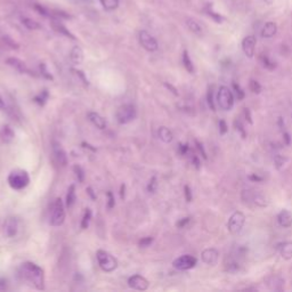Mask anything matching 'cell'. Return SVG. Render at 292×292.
<instances>
[{"label": "cell", "mask_w": 292, "mask_h": 292, "mask_svg": "<svg viewBox=\"0 0 292 292\" xmlns=\"http://www.w3.org/2000/svg\"><path fill=\"white\" fill-rule=\"evenodd\" d=\"M266 285L272 291H282L284 289V278L278 275H270L265 278Z\"/></svg>", "instance_id": "13"}, {"label": "cell", "mask_w": 292, "mask_h": 292, "mask_svg": "<svg viewBox=\"0 0 292 292\" xmlns=\"http://www.w3.org/2000/svg\"><path fill=\"white\" fill-rule=\"evenodd\" d=\"M235 127H236V130L240 131V134H241L242 138H246L247 132H246V130H244L243 124H242L241 121H240V120H236V121H235Z\"/></svg>", "instance_id": "44"}, {"label": "cell", "mask_w": 292, "mask_h": 292, "mask_svg": "<svg viewBox=\"0 0 292 292\" xmlns=\"http://www.w3.org/2000/svg\"><path fill=\"white\" fill-rule=\"evenodd\" d=\"M70 58H71V62L75 64V65H80V64H83L85 59V55H84V50L81 49V47L79 46L73 47L70 53Z\"/></svg>", "instance_id": "19"}, {"label": "cell", "mask_w": 292, "mask_h": 292, "mask_svg": "<svg viewBox=\"0 0 292 292\" xmlns=\"http://www.w3.org/2000/svg\"><path fill=\"white\" fill-rule=\"evenodd\" d=\"M201 258H202V261L204 264H207L209 266H214L217 265L219 260V251L213 248H208L201 253Z\"/></svg>", "instance_id": "12"}, {"label": "cell", "mask_w": 292, "mask_h": 292, "mask_svg": "<svg viewBox=\"0 0 292 292\" xmlns=\"http://www.w3.org/2000/svg\"><path fill=\"white\" fill-rule=\"evenodd\" d=\"M197 259L191 255H183L173 261V266L178 270H188L195 267Z\"/></svg>", "instance_id": "8"}, {"label": "cell", "mask_w": 292, "mask_h": 292, "mask_svg": "<svg viewBox=\"0 0 292 292\" xmlns=\"http://www.w3.org/2000/svg\"><path fill=\"white\" fill-rule=\"evenodd\" d=\"M15 138V132L12 129L10 124H4L0 128V140L4 144H10Z\"/></svg>", "instance_id": "15"}, {"label": "cell", "mask_w": 292, "mask_h": 292, "mask_svg": "<svg viewBox=\"0 0 292 292\" xmlns=\"http://www.w3.org/2000/svg\"><path fill=\"white\" fill-rule=\"evenodd\" d=\"M3 109H5V103H4L3 98L0 97V110H3Z\"/></svg>", "instance_id": "59"}, {"label": "cell", "mask_w": 292, "mask_h": 292, "mask_svg": "<svg viewBox=\"0 0 292 292\" xmlns=\"http://www.w3.org/2000/svg\"><path fill=\"white\" fill-rule=\"evenodd\" d=\"M183 65L184 67L186 68V71L188 73H191V75H193V73L195 72V68H194V64H193L192 62V59L190 57V55H188V51L187 50H184L183 51Z\"/></svg>", "instance_id": "27"}, {"label": "cell", "mask_w": 292, "mask_h": 292, "mask_svg": "<svg viewBox=\"0 0 292 292\" xmlns=\"http://www.w3.org/2000/svg\"><path fill=\"white\" fill-rule=\"evenodd\" d=\"M195 144H196V148H197V150H199L200 153L202 154L203 159H205V160H207V153H205V151H204V149H203V145L201 144L199 140H195Z\"/></svg>", "instance_id": "50"}, {"label": "cell", "mask_w": 292, "mask_h": 292, "mask_svg": "<svg viewBox=\"0 0 292 292\" xmlns=\"http://www.w3.org/2000/svg\"><path fill=\"white\" fill-rule=\"evenodd\" d=\"M277 32V25L274 22H267L265 25L263 30H261V37L263 38H272L276 34Z\"/></svg>", "instance_id": "23"}, {"label": "cell", "mask_w": 292, "mask_h": 292, "mask_svg": "<svg viewBox=\"0 0 292 292\" xmlns=\"http://www.w3.org/2000/svg\"><path fill=\"white\" fill-rule=\"evenodd\" d=\"M165 86H166V87H167V88H168V89H170V90H171V93H173V94H174V95H176V96H178L177 89H176V88L174 87V86H171V85H170V84H168V83H165Z\"/></svg>", "instance_id": "55"}, {"label": "cell", "mask_w": 292, "mask_h": 292, "mask_svg": "<svg viewBox=\"0 0 292 292\" xmlns=\"http://www.w3.org/2000/svg\"><path fill=\"white\" fill-rule=\"evenodd\" d=\"M88 120L94 124V126L98 128V129H101V130L106 129V127H107L106 120L103 118L101 114H98L97 112H89L88 113Z\"/></svg>", "instance_id": "17"}, {"label": "cell", "mask_w": 292, "mask_h": 292, "mask_svg": "<svg viewBox=\"0 0 292 292\" xmlns=\"http://www.w3.org/2000/svg\"><path fill=\"white\" fill-rule=\"evenodd\" d=\"M283 139H284L286 145H290L291 144V138H290V134H289V132L283 131Z\"/></svg>", "instance_id": "53"}, {"label": "cell", "mask_w": 292, "mask_h": 292, "mask_svg": "<svg viewBox=\"0 0 292 292\" xmlns=\"http://www.w3.org/2000/svg\"><path fill=\"white\" fill-rule=\"evenodd\" d=\"M17 274L25 284L37 290H45V272L39 265L27 261L20 266Z\"/></svg>", "instance_id": "1"}, {"label": "cell", "mask_w": 292, "mask_h": 292, "mask_svg": "<svg viewBox=\"0 0 292 292\" xmlns=\"http://www.w3.org/2000/svg\"><path fill=\"white\" fill-rule=\"evenodd\" d=\"M73 173L76 174V177H77V179H78L79 183H84V180H85V171H84L83 168H81L80 166L76 165L75 167H73Z\"/></svg>", "instance_id": "36"}, {"label": "cell", "mask_w": 292, "mask_h": 292, "mask_svg": "<svg viewBox=\"0 0 292 292\" xmlns=\"http://www.w3.org/2000/svg\"><path fill=\"white\" fill-rule=\"evenodd\" d=\"M53 152H54L55 158L57 159L59 165L65 167L67 165V156H66V152L64 151L62 146L57 143H54Z\"/></svg>", "instance_id": "18"}, {"label": "cell", "mask_w": 292, "mask_h": 292, "mask_svg": "<svg viewBox=\"0 0 292 292\" xmlns=\"http://www.w3.org/2000/svg\"><path fill=\"white\" fill-rule=\"evenodd\" d=\"M40 71H41V75L45 77L46 79H48V80H53V76L50 75V73L47 71V68H46V65L44 63H41L40 64Z\"/></svg>", "instance_id": "45"}, {"label": "cell", "mask_w": 292, "mask_h": 292, "mask_svg": "<svg viewBox=\"0 0 292 292\" xmlns=\"http://www.w3.org/2000/svg\"><path fill=\"white\" fill-rule=\"evenodd\" d=\"M277 223L281 227L289 229V227L292 226V212L286 209L281 210L277 214Z\"/></svg>", "instance_id": "16"}, {"label": "cell", "mask_w": 292, "mask_h": 292, "mask_svg": "<svg viewBox=\"0 0 292 292\" xmlns=\"http://www.w3.org/2000/svg\"><path fill=\"white\" fill-rule=\"evenodd\" d=\"M128 285H129L131 289L137 291H145L149 289L150 283L144 276L136 274V275H132L128 278Z\"/></svg>", "instance_id": "10"}, {"label": "cell", "mask_w": 292, "mask_h": 292, "mask_svg": "<svg viewBox=\"0 0 292 292\" xmlns=\"http://www.w3.org/2000/svg\"><path fill=\"white\" fill-rule=\"evenodd\" d=\"M256 44H257L256 37L248 36L244 38L242 41V49L247 57L249 58L253 57V55H255V50H256Z\"/></svg>", "instance_id": "14"}, {"label": "cell", "mask_w": 292, "mask_h": 292, "mask_svg": "<svg viewBox=\"0 0 292 292\" xmlns=\"http://www.w3.org/2000/svg\"><path fill=\"white\" fill-rule=\"evenodd\" d=\"M34 8H36V11H38L40 13L41 15H44V16H47V11L45 10L44 7L40 6V5H34Z\"/></svg>", "instance_id": "54"}, {"label": "cell", "mask_w": 292, "mask_h": 292, "mask_svg": "<svg viewBox=\"0 0 292 292\" xmlns=\"http://www.w3.org/2000/svg\"><path fill=\"white\" fill-rule=\"evenodd\" d=\"M7 290V284L5 281L0 280V291H6Z\"/></svg>", "instance_id": "57"}, {"label": "cell", "mask_w": 292, "mask_h": 292, "mask_svg": "<svg viewBox=\"0 0 292 292\" xmlns=\"http://www.w3.org/2000/svg\"><path fill=\"white\" fill-rule=\"evenodd\" d=\"M65 221V207L61 197L55 199L53 207L50 211V225L51 226H61Z\"/></svg>", "instance_id": "4"}, {"label": "cell", "mask_w": 292, "mask_h": 292, "mask_svg": "<svg viewBox=\"0 0 292 292\" xmlns=\"http://www.w3.org/2000/svg\"><path fill=\"white\" fill-rule=\"evenodd\" d=\"M3 41H4V44L7 45L8 47H11V48H13V49H17V48H19V45H17L14 40L11 39L10 37H4L3 38Z\"/></svg>", "instance_id": "43"}, {"label": "cell", "mask_w": 292, "mask_h": 292, "mask_svg": "<svg viewBox=\"0 0 292 292\" xmlns=\"http://www.w3.org/2000/svg\"><path fill=\"white\" fill-rule=\"evenodd\" d=\"M48 97H49V94L47 90H42V92L40 94H38V95L33 98V101L37 103V104H39V105H45V103L47 102V100H48Z\"/></svg>", "instance_id": "32"}, {"label": "cell", "mask_w": 292, "mask_h": 292, "mask_svg": "<svg viewBox=\"0 0 292 292\" xmlns=\"http://www.w3.org/2000/svg\"><path fill=\"white\" fill-rule=\"evenodd\" d=\"M6 62H7L8 65L14 67L15 70H17L20 73H29L30 72L28 66H27V64H25L23 61H21V59H19V58L10 57V58H7Z\"/></svg>", "instance_id": "20"}, {"label": "cell", "mask_w": 292, "mask_h": 292, "mask_svg": "<svg viewBox=\"0 0 292 292\" xmlns=\"http://www.w3.org/2000/svg\"><path fill=\"white\" fill-rule=\"evenodd\" d=\"M158 135H159V138H160L163 143H171L174 139V134L173 131H171L169 128H167L165 126H162L159 128L158 130Z\"/></svg>", "instance_id": "22"}, {"label": "cell", "mask_w": 292, "mask_h": 292, "mask_svg": "<svg viewBox=\"0 0 292 292\" xmlns=\"http://www.w3.org/2000/svg\"><path fill=\"white\" fill-rule=\"evenodd\" d=\"M178 150L182 156H186V154L190 152V146H188V144H179Z\"/></svg>", "instance_id": "48"}, {"label": "cell", "mask_w": 292, "mask_h": 292, "mask_svg": "<svg viewBox=\"0 0 292 292\" xmlns=\"http://www.w3.org/2000/svg\"><path fill=\"white\" fill-rule=\"evenodd\" d=\"M244 114H246V119L248 120L249 123L252 124V118H251V114H250V110L244 109Z\"/></svg>", "instance_id": "56"}, {"label": "cell", "mask_w": 292, "mask_h": 292, "mask_svg": "<svg viewBox=\"0 0 292 292\" xmlns=\"http://www.w3.org/2000/svg\"><path fill=\"white\" fill-rule=\"evenodd\" d=\"M90 219H92V210L86 209V211L84 213V217H83V221H81V229H83V230L88 229Z\"/></svg>", "instance_id": "33"}, {"label": "cell", "mask_w": 292, "mask_h": 292, "mask_svg": "<svg viewBox=\"0 0 292 292\" xmlns=\"http://www.w3.org/2000/svg\"><path fill=\"white\" fill-rule=\"evenodd\" d=\"M124 188H126V186L121 185V192H120V196H121V199H123L124 197Z\"/></svg>", "instance_id": "58"}, {"label": "cell", "mask_w": 292, "mask_h": 292, "mask_svg": "<svg viewBox=\"0 0 292 292\" xmlns=\"http://www.w3.org/2000/svg\"><path fill=\"white\" fill-rule=\"evenodd\" d=\"M190 221H191V218L190 217H185V218H182L180 219V221H178L177 222V227L178 229H184V227H185L188 223H190Z\"/></svg>", "instance_id": "49"}, {"label": "cell", "mask_w": 292, "mask_h": 292, "mask_svg": "<svg viewBox=\"0 0 292 292\" xmlns=\"http://www.w3.org/2000/svg\"><path fill=\"white\" fill-rule=\"evenodd\" d=\"M137 111L136 107L132 104H123L119 107L117 110V113H115V117L119 123L126 124L129 123L131 121H134L136 119Z\"/></svg>", "instance_id": "6"}, {"label": "cell", "mask_w": 292, "mask_h": 292, "mask_svg": "<svg viewBox=\"0 0 292 292\" xmlns=\"http://www.w3.org/2000/svg\"><path fill=\"white\" fill-rule=\"evenodd\" d=\"M8 184L15 191H21L23 188L27 187L30 183V176L25 170L19 169V170H14L12 171L8 176Z\"/></svg>", "instance_id": "2"}, {"label": "cell", "mask_w": 292, "mask_h": 292, "mask_svg": "<svg viewBox=\"0 0 292 292\" xmlns=\"http://www.w3.org/2000/svg\"><path fill=\"white\" fill-rule=\"evenodd\" d=\"M138 39L141 47L145 50L148 51H156L159 48V45H158V41L156 38H154L152 34H150L148 31H145V30H141L138 34Z\"/></svg>", "instance_id": "9"}, {"label": "cell", "mask_w": 292, "mask_h": 292, "mask_svg": "<svg viewBox=\"0 0 292 292\" xmlns=\"http://www.w3.org/2000/svg\"><path fill=\"white\" fill-rule=\"evenodd\" d=\"M51 27L55 30V31L58 32V33H62L64 36L67 37V38H71V39H76V37L73 36V34L68 31V30L64 27V25L59 22L57 20H53L51 21Z\"/></svg>", "instance_id": "25"}, {"label": "cell", "mask_w": 292, "mask_h": 292, "mask_svg": "<svg viewBox=\"0 0 292 292\" xmlns=\"http://www.w3.org/2000/svg\"><path fill=\"white\" fill-rule=\"evenodd\" d=\"M249 179L250 180H253V182H263V177H259L258 175H256V174H252L249 176Z\"/></svg>", "instance_id": "51"}, {"label": "cell", "mask_w": 292, "mask_h": 292, "mask_svg": "<svg viewBox=\"0 0 292 292\" xmlns=\"http://www.w3.org/2000/svg\"><path fill=\"white\" fill-rule=\"evenodd\" d=\"M19 232V221L15 217H8L4 223V234L7 238H14Z\"/></svg>", "instance_id": "11"}, {"label": "cell", "mask_w": 292, "mask_h": 292, "mask_svg": "<svg viewBox=\"0 0 292 292\" xmlns=\"http://www.w3.org/2000/svg\"><path fill=\"white\" fill-rule=\"evenodd\" d=\"M207 102L208 105L211 111H216V106H214V96H213V87H210L208 89V94H207Z\"/></svg>", "instance_id": "35"}, {"label": "cell", "mask_w": 292, "mask_h": 292, "mask_svg": "<svg viewBox=\"0 0 292 292\" xmlns=\"http://www.w3.org/2000/svg\"><path fill=\"white\" fill-rule=\"evenodd\" d=\"M192 163H193V165L195 166V168H196V169H199V168H200L201 162H200V160H199V158H197L196 156H193V157H192Z\"/></svg>", "instance_id": "52"}, {"label": "cell", "mask_w": 292, "mask_h": 292, "mask_svg": "<svg viewBox=\"0 0 292 292\" xmlns=\"http://www.w3.org/2000/svg\"><path fill=\"white\" fill-rule=\"evenodd\" d=\"M265 2H266V3H267V4H268V5H270V4H272V3H273V0H265Z\"/></svg>", "instance_id": "60"}, {"label": "cell", "mask_w": 292, "mask_h": 292, "mask_svg": "<svg viewBox=\"0 0 292 292\" xmlns=\"http://www.w3.org/2000/svg\"><path fill=\"white\" fill-rule=\"evenodd\" d=\"M249 86H250V90L253 94H260L261 86L258 81L252 79V80H250V84H249Z\"/></svg>", "instance_id": "40"}, {"label": "cell", "mask_w": 292, "mask_h": 292, "mask_svg": "<svg viewBox=\"0 0 292 292\" xmlns=\"http://www.w3.org/2000/svg\"><path fill=\"white\" fill-rule=\"evenodd\" d=\"M207 13H208V15L211 16L217 23H222L223 21H224V19H223V16L221 14H217V13H214L212 11V6L210 5V4H208V6H207Z\"/></svg>", "instance_id": "37"}, {"label": "cell", "mask_w": 292, "mask_h": 292, "mask_svg": "<svg viewBox=\"0 0 292 292\" xmlns=\"http://www.w3.org/2000/svg\"><path fill=\"white\" fill-rule=\"evenodd\" d=\"M152 243H153V238H152V236H146V238H143L141 240H139L138 246L140 248H148V247L151 246Z\"/></svg>", "instance_id": "41"}, {"label": "cell", "mask_w": 292, "mask_h": 292, "mask_svg": "<svg viewBox=\"0 0 292 292\" xmlns=\"http://www.w3.org/2000/svg\"><path fill=\"white\" fill-rule=\"evenodd\" d=\"M107 197H109V201H107V207H109V209H112L114 207V204H115L113 193L111 192V191L107 192Z\"/></svg>", "instance_id": "47"}, {"label": "cell", "mask_w": 292, "mask_h": 292, "mask_svg": "<svg viewBox=\"0 0 292 292\" xmlns=\"http://www.w3.org/2000/svg\"><path fill=\"white\" fill-rule=\"evenodd\" d=\"M217 104L224 111H231L234 106V95L226 86H221L217 93Z\"/></svg>", "instance_id": "3"}, {"label": "cell", "mask_w": 292, "mask_h": 292, "mask_svg": "<svg viewBox=\"0 0 292 292\" xmlns=\"http://www.w3.org/2000/svg\"><path fill=\"white\" fill-rule=\"evenodd\" d=\"M286 162H287V158L281 156V154H277V156L274 157V163H275V167L277 170H281Z\"/></svg>", "instance_id": "34"}, {"label": "cell", "mask_w": 292, "mask_h": 292, "mask_svg": "<svg viewBox=\"0 0 292 292\" xmlns=\"http://www.w3.org/2000/svg\"><path fill=\"white\" fill-rule=\"evenodd\" d=\"M157 188H158V179H157L156 176H153L151 180H150L149 184H148V191L150 193H156Z\"/></svg>", "instance_id": "39"}, {"label": "cell", "mask_w": 292, "mask_h": 292, "mask_svg": "<svg viewBox=\"0 0 292 292\" xmlns=\"http://www.w3.org/2000/svg\"><path fill=\"white\" fill-rule=\"evenodd\" d=\"M278 251H280V255L284 260L292 259V241L283 242L278 247Z\"/></svg>", "instance_id": "21"}, {"label": "cell", "mask_w": 292, "mask_h": 292, "mask_svg": "<svg viewBox=\"0 0 292 292\" xmlns=\"http://www.w3.org/2000/svg\"><path fill=\"white\" fill-rule=\"evenodd\" d=\"M218 126H219V132H221V135H225L227 131H229V126H227V123L225 120H219L218 122Z\"/></svg>", "instance_id": "42"}, {"label": "cell", "mask_w": 292, "mask_h": 292, "mask_svg": "<svg viewBox=\"0 0 292 292\" xmlns=\"http://www.w3.org/2000/svg\"><path fill=\"white\" fill-rule=\"evenodd\" d=\"M260 61H261V63H263L264 67H266V68H267V70H269V71H273L274 68L276 67L275 62H273L272 59H270L266 54H261Z\"/></svg>", "instance_id": "29"}, {"label": "cell", "mask_w": 292, "mask_h": 292, "mask_svg": "<svg viewBox=\"0 0 292 292\" xmlns=\"http://www.w3.org/2000/svg\"><path fill=\"white\" fill-rule=\"evenodd\" d=\"M96 258L100 267L106 273L114 272L118 268V260L107 251L98 250L96 252Z\"/></svg>", "instance_id": "5"}, {"label": "cell", "mask_w": 292, "mask_h": 292, "mask_svg": "<svg viewBox=\"0 0 292 292\" xmlns=\"http://www.w3.org/2000/svg\"><path fill=\"white\" fill-rule=\"evenodd\" d=\"M22 23L27 29L29 30H38L40 29V25L36 21H33L32 19H29V17H23Z\"/></svg>", "instance_id": "31"}, {"label": "cell", "mask_w": 292, "mask_h": 292, "mask_svg": "<svg viewBox=\"0 0 292 292\" xmlns=\"http://www.w3.org/2000/svg\"><path fill=\"white\" fill-rule=\"evenodd\" d=\"M233 88L235 90V94H236V97H238L239 101H242L244 97H246V93H244V90L240 87L239 84H236L235 81L233 83Z\"/></svg>", "instance_id": "38"}, {"label": "cell", "mask_w": 292, "mask_h": 292, "mask_svg": "<svg viewBox=\"0 0 292 292\" xmlns=\"http://www.w3.org/2000/svg\"><path fill=\"white\" fill-rule=\"evenodd\" d=\"M251 203L257 205V207L265 208V207H267V205H268V201H267V199H266V197L263 194H261V193L255 192V193H253Z\"/></svg>", "instance_id": "26"}, {"label": "cell", "mask_w": 292, "mask_h": 292, "mask_svg": "<svg viewBox=\"0 0 292 292\" xmlns=\"http://www.w3.org/2000/svg\"><path fill=\"white\" fill-rule=\"evenodd\" d=\"M76 199H77V195H76V185L75 184H72L68 187L67 193H66V207L70 209L73 207V204L76 202Z\"/></svg>", "instance_id": "28"}, {"label": "cell", "mask_w": 292, "mask_h": 292, "mask_svg": "<svg viewBox=\"0 0 292 292\" xmlns=\"http://www.w3.org/2000/svg\"><path fill=\"white\" fill-rule=\"evenodd\" d=\"M244 223H246V216H244V213L241 211H235L234 213H232V216L229 219L227 229H229L231 234L236 235L242 231Z\"/></svg>", "instance_id": "7"}, {"label": "cell", "mask_w": 292, "mask_h": 292, "mask_svg": "<svg viewBox=\"0 0 292 292\" xmlns=\"http://www.w3.org/2000/svg\"><path fill=\"white\" fill-rule=\"evenodd\" d=\"M184 194H185V199L187 202H191L192 199H193V195H192V191L188 185L184 186Z\"/></svg>", "instance_id": "46"}, {"label": "cell", "mask_w": 292, "mask_h": 292, "mask_svg": "<svg viewBox=\"0 0 292 292\" xmlns=\"http://www.w3.org/2000/svg\"><path fill=\"white\" fill-rule=\"evenodd\" d=\"M186 27L188 28V30H190L191 32L196 34V36L201 37L203 34L202 27H201L200 23L197 22V21H195L194 19H187L186 20Z\"/></svg>", "instance_id": "24"}, {"label": "cell", "mask_w": 292, "mask_h": 292, "mask_svg": "<svg viewBox=\"0 0 292 292\" xmlns=\"http://www.w3.org/2000/svg\"><path fill=\"white\" fill-rule=\"evenodd\" d=\"M100 3L106 11H114L119 6V0H100Z\"/></svg>", "instance_id": "30"}]
</instances>
